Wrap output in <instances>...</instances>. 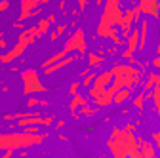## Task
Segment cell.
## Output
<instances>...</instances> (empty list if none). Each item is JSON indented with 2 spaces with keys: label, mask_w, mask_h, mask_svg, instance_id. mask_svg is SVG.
Here are the masks:
<instances>
[{
  "label": "cell",
  "mask_w": 160,
  "mask_h": 158,
  "mask_svg": "<svg viewBox=\"0 0 160 158\" xmlns=\"http://www.w3.org/2000/svg\"><path fill=\"white\" fill-rule=\"evenodd\" d=\"M10 8V0H2V2H0V12H6Z\"/></svg>",
  "instance_id": "1"
},
{
  "label": "cell",
  "mask_w": 160,
  "mask_h": 158,
  "mask_svg": "<svg viewBox=\"0 0 160 158\" xmlns=\"http://www.w3.org/2000/svg\"><path fill=\"white\" fill-rule=\"evenodd\" d=\"M0 2H2V0H0Z\"/></svg>",
  "instance_id": "2"
}]
</instances>
